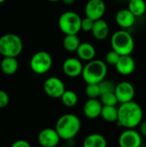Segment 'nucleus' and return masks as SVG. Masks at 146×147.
I'll list each match as a JSON object with an SVG mask.
<instances>
[{
	"instance_id": "obj_1",
	"label": "nucleus",
	"mask_w": 146,
	"mask_h": 147,
	"mask_svg": "<svg viewBox=\"0 0 146 147\" xmlns=\"http://www.w3.org/2000/svg\"><path fill=\"white\" fill-rule=\"evenodd\" d=\"M143 121V109L139 103L131 101L120 103L118 108L117 125L126 129H134Z\"/></svg>"
},
{
	"instance_id": "obj_2",
	"label": "nucleus",
	"mask_w": 146,
	"mask_h": 147,
	"mask_svg": "<svg viewBox=\"0 0 146 147\" xmlns=\"http://www.w3.org/2000/svg\"><path fill=\"white\" fill-rule=\"evenodd\" d=\"M55 129L61 140H70L74 139L81 129V121L73 114L61 115L56 121Z\"/></svg>"
},
{
	"instance_id": "obj_3",
	"label": "nucleus",
	"mask_w": 146,
	"mask_h": 147,
	"mask_svg": "<svg viewBox=\"0 0 146 147\" xmlns=\"http://www.w3.org/2000/svg\"><path fill=\"white\" fill-rule=\"evenodd\" d=\"M108 73L106 62L102 59H93L87 62L83 66L82 78L83 81L89 84H99L105 79Z\"/></svg>"
},
{
	"instance_id": "obj_4",
	"label": "nucleus",
	"mask_w": 146,
	"mask_h": 147,
	"mask_svg": "<svg viewBox=\"0 0 146 147\" xmlns=\"http://www.w3.org/2000/svg\"><path fill=\"white\" fill-rule=\"evenodd\" d=\"M23 43L15 34H5L0 37V55L3 57L17 58L22 52Z\"/></svg>"
},
{
	"instance_id": "obj_5",
	"label": "nucleus",
	"mask_w": 146,
	"mask_h": 147,
	"mask_svg": "<svg viewBox=\"0 0 146 147\" xmlns=\"http://www.w3.org/2000/svg\"><path fill=\"white\" fill-rule=\"evenodd\" d=\"M134 40L125 29H120L114 32L111 37V47L112 49L117 52L120 56L131 55L134 49Z\"/></svg>"
},
{
	"instance_id": "obj_6",
	"label": "nucleus",
	"mask_w": 146,
	"mask_h": 147,
	"mask_svg": "<svg viewBox=\"0 0 146 147\" xmlns=\"http://www.w3.org/2000/svg\"><path fill=\"white\" fill-rule=\"evenodd\" d=\"M82 18L74 11H65L59 18L58 25L60 31L65 35L77 34L81 30Z\"/></svg>"
},
{
	"instance_id": "obj_7",
	"label": "nucleus",
	"mask_w": 146,
	"mask_h": 147,
	"mask_svg": "<svg viewBox=\"0 0 146 147\" xmlns=\"http://www.w3.org/2000/svg\"><path fill=\"white\" fill-rule=\"evenodd\" d=\"M52 65V58L46 51H39L34 53L29 61L31 71L38 75L46 74L50 71Z\"/></svg>"
},
{
	"instance_id": "obj_8",
	"label": "nucleus",
	"mask_w": 146,
	"mask_h": 147,
	"mask_svg": "<svg viewBox=\"0 0 146 147\" xmlns=\"http://www.w3.org/2000/svg\"><path fill=\"white\" fill-rule=\"evenodd\" d=\"M43 89L46 96L51 98H60L65 91L64 82L57 77H50L46 78L43 84Z\"/></svg>"
},
{
	"instance_id": "obj_9",
	"label": "nucleus",
	"mask_w": 146,
	"mask_h": 147,
	"mask_svg": "<svg viewBox=\"0 0 146 147\" xmlns=\"http://www.w3.org/2000/svg\"><path fill=\"white\" fill-rule=\"evenodd\" d=\"M85 16L97 21L102 19L106 12V3L103 0H89L84 8Z\"/></svg>"
},
{
	"instance_id": "obj_10",
	"label": "nucleus",
	"mask_w": 146,
	"mask_h": 147,
	"mask_svg": "<svg viewBox=\"0 0 146 147\" xmlns=\"http://www.w3.org/2000/svg\"><path fill=\"white\" fill-rule=\"evenodd\" d=\"M120 147H141L142 135L135 129H126L119 137Z\"/></svg>"
},
{
	"instance_id": "obj_11",
	"label": "nucleus",
	"mask_w": 146,
	"mask_h": 147,
	"mask_svg": "<svg viewBox=\"0 0 146 147\" xmlns=\"http://www.w3.org/2000/svg\"><path fill=\"white\" fill-rule=\"evenodd\" d=\"M114 93L117 96L118 102L120 103H125L133 101L135 96V89L131 83L122 81L116 84Z\"/></svg>"
},
{
	"instance_id": "obj_12",
	"label": "nucleus",
	"mask_w": 146,
	"mask_h": 147,
	"mask_svg": "<svg viewBox=\"0 0 146 147\" xmlns=\"http://www.w3.org/2000/svg\"><path fill=\"white\" fill-rule=\"evenodd\" d=\"M38 142L42 147H58L61 138L54 128H44L38 134Z\"/></svg>"
},
{
	"instance_id": "obj_13",
	"label": "nucleus",
	"mask_w": 146,
	"mask_h": 147,
	"mask_svg": "<svg viewBox=\"0 0 146 147\" xmlns=\"http://www.w3.org/2000/svg\"><path fill=\"white\" fill-rule=\"evenodd\" d=\"M83 63L81 59L77 58H68L63 62L62 69L64 73L69 78H77L82 76L83 70Z\"/></svg>"
},
{
	"instance_id": "obj_14",
	"label": "nucleus",
	"mask_w": 146,
	"mask_h": 147,
	"mask_svg": "<svg viewBox=\"0 0 146 147\" xmlns=\"http://www.w3.org/2000/svg\"><path fill=\"white\" fill-rule=\"evenodd\" d=\"M103 105L102 104L101 101L98 100L97 98L95 99H88L83 108V111L84 115L88 119H96L101 116L102 109Z\"/></svg>"
},
{
	"instance_id": "obj_15",
	"label": "nucleus",
	"mask_w": 146,
	"mask_h": 147,
	"mask_svg": "<svg viewBox=\"0 0 146 147\" xmlns=\"http://www.w3.org/2000/svg\"><path fill=\"white\" fill-rule=\"evenodd\" d=\"M136 68V63L134 59L131 55L120 56L118 63L115 65L116 71L123 76H128L133 73Z\"/></svg>"
},
{
	"instance_id": "obj_16",
	"label": "nucleus",
	"mask_w": 146,
	"mask_h": 147,
	"mask_svg": "<svg viewBox=\"0 0 146 147\" xmlns=\"http://www.w3.org/2000/svg\"><path fill=\"white\" fill-rule=\"evenodd\" d=\"M136 18L137 17L128 9H122L115 15L116 23L123 29L132 28L136 22Z\"/></svg>"
},
{
	"instance_id": "obj_17",
	"label": "nucleus",
	"mask_w": 146,
	"mask_h": 147,
	"mask_svg": "<svg viewBox=\"0 0 146 147\" xmlns=\"http://www.w3.org/2000/svg\"><path fill=\"white\" fill-rule=\"evenodd\" d=\"M91 33L95 39L98 40H105L109 34L108 23L104 19H99L97 21H95V24Z\"/></svg>"
},
{
	"instance_id": "obj_18",
	"label": "nucleus",
	"mask_w": 146,
	"mask_h": 147,
	"mask_svg": "<svg viewBox=\"0 0 146 147\" xmlns=\"http://www.w3.org/2000/svg\"><path fill=\"white\" fill-rule=\"evenodd\" d=\"M96 51L95 47L89 42L81 43L77 50V54L78 59L86 62L93 60L96 56Z\"/></svg>"
},
{
	"instance_id": "obj_19",
	"label": "nucleus",
	"mask_w": 146,
	"mask_h": 147,
	"mask_svg": "<svg viewBox=\"0 0 146 147\" xmlns=\"http://www.w3.org/2000/svg\"><path fill=\"white\" fill-rule=\"evenodd\" d=\"M19 68V63L16 58L13 57H3V59L0 63V69L2 72L5 75H13L15 74Z\"/></svg>"
},
{
	"instance_id": "obj_20",
	"label": "nucleus",
	"mask_w": 146,
	"mask_h": 147,
	"mask_svg": "<svg viewBox=\"0 0 146 147\" xmlns=\"http://www.w3.org/2000/svg\"><path fill=\"white\" fill-rule=\"evenodd\" d=\"M106 138L101 134H91L83 140V147H107Z\"/></svg>"
},
{
	"instance_id": "obj_21",
	"label": "nucleus",
	"mask_w": 146,
	"mask_h": 147,
	"mask_svg": "<svg viewBox=\"0 0 146 147\" xmlns=\"http://www.w3.org/2000/svg\"><path fill=\"white\" fill-rule=\"evenodd\" d=\"M136 17H140L146 12V3L145 0H129L127 8Z\"/></svg>"
},
{
	"instance_id": "obj_22",
	"label": "nucleus",
	"mask_w": 146,
	"mask_h": 147,
	"mask_svg": "<svg viewBox=\"0 0 146 147\" xmlns=\"http://www.w3.org/2000/svg\"><path fill=\"white\" fill-rule=\"evenodd\" d=\"M80 44V39L77 34L65 35L63 40V47L67 52H77Z\"/></svg>"
},
{
	"instance_id": "obj_23",
	"label": "nucleus",
	"mask_w": 146,
	"mask_h": 147,
	"mask_svg": "<svg viewBox=\"0 0 146 147\" xmlns=\"http://www.w3.org/2000/svg\"><path fill=\"white\" fill-rule=\"evenodd\" d=\"M101 117L107 122H117L118 108H116V106H103L101 113Z\"/></svg>"
},
{
	"instance_id": "obj_24",
	"label": "nucleus",
	"mask_w": 146,
	"mask_h": 147,
	"mask_svg": "<svg viewBox=\"0 0 146 147\" xmlns=\"http://www.w3.org/2000/svg\"><path fill=\"white\" fill-rule=\"evenodd\" d=\"M60 99L62 103L66 108H73L77 104L78 102V96L77 93L73 90H65Z\"/></svg>"
},
{
	"instance_id": "obj_25",
	"label": "nucleus",
	"mask_w": 146,
	"mask_h": 147,
	"mask_svg": "<svg viewBox=\"0 0 146 147\" xmlns=\"http://www.w3.org/2000/svg\"><path fill=\"white\" fill-rule=\"evenodd\" d=\"M100 101L103 106H116L119 102L114 92H108L101 95Z\"/></svg>"
},
{
	"instance_id": "obj_26",
	"label": "nucleus",
	"mask_w": 146,
	"mask_h": 147,
	"mask_svg": "<svg viewBox=\"0 0 146 147\" xmlns=\"http://www.w3.org/2000/svg\"><path fill=\"white\" fill-rule=\"evenodd\" d=\"M85 94L89 99L98 98L101 96V91L98 84H89L85 88Z\"/></svg>"
},
{
	"instance_id": "obj_27",
	"label": "nucleus",
	"mask_w": 146,
	"mask_h": 147,
	"mask_svg": "<svg viewBox=\"0 0 146 147\" xmlns=\"http://www.w3.org/2000/svg\"><path fill=\"white\" fill-rule=\"evenodd\" d=\"M98 84H99L101 95L105 94V93H108V92H114L115 87H116V84H114V82H112L110 80H107V79L102 80Z\"/></svg>"
},
{
	"instance_id": "obj_28",
	"label": "nucleus",
	"mask_w": 146,
	"mask_h": 147,
	"mask_svg": "<svg viewBox=\"0 0 146 147\" xmlns=\"http://www.w3.org/2000/svg\"><path fill=\"white\" fill-rule=\"evenodd\" d=\"M120 58V55L117 52H115L114 50L112 49L111 51H109V52L106 54L105 61H106V64L115 66L116 64L118 63Z\"/></svg>"
},
{
	"instance_id": "obj_29",
	"label": "nucleus",
	"mask_w": 146,
	"mask_h": 147,
	"mask_svg": "<svg viewBox=\"0 0 146 147\" xmlns=\"http://www.w3.org/2000/svg\"><path fill=\"white\" fill-rule=\"evenodd\" d=\"M95 24V21L85 16L84 18H82V23H81V30L84 32H91L93 29Z\"/></svg>"
},
{
	"instance_id": "obj_30",
	"label": "nucleus",
	"mask_w": 146,
	"mask_h": 147,
	"mask_svg": "<svg viewBox=\"0 0 146 147\" xmlns=\"http://www.w3.org/2000/svg\"><path fill=\"white\" fill-rule=\"evenodd\" d=\"M9 102V95L4 91L0 90V109L5 108Z\"/></svg>"
},
{
	"instance_id": "obj_31",
	"label": "nucleus",
	"mask_w": 146,
	"mask_h": 147,
	"mask_svg": "<svg viewBox=\"0 0 146 147\" xmlns=\"http://www.w3.org/2000/svg\"><path fill=\"white\" fill-rule=\"evenodd\" d=\"M10 147H32L31 145L24 140H18L15 141Z\"/></svg>"
},
{
	"instance_id": "obj_32",
	"label": "nucleus",
	"mask_w": 146,
	"mask_h": 147,
	"mask_svg": "<svg viewBox=\"0 0 146 147\" xmlns=\"http://www.w3.org/2000/svg\"><path fill=\"white\" fill-rule=\"evenodd\" d=\"M139 134L142 135V137H146V121H142L141 123L139 125Z\"/></svg>"
},
{
	"instance_id": "obj_33",
	"label": "nucleus",
	"mask_w": 146,
	"mask_h": 147,
	"mask_svg": "<svg viewBox=\"0 0 146 147\" xmlns=\"http://www.w3.org/2000/svg\"><path fill=\"white\" fill-rule=\"evenodd\" d=\"M62 2L66 5H71L74 3V0H62Z\"/></svg>"
},
{
	"instance_id": "obj_34",
	"label": "nucleus",
	"mask_w": 146,
	"mask_h": 147,
	"mask_svg": "<svg viewBox=\"0 0 146 147\" xmlns=\"http://www.w3.org/2000/svg\"><path fill=\"white\" fill-rule=\"evenodd\" d=\"M48 2H52V3H55V2H59V1H62V0H46Z\"/></svg>"
},
{
	"instance_id": "obj_35",
	"label": "nucleus",
	"mask_w": 146,
	"mask_h": 147,
	"mask_svg": "<svg viewBox=\"0 0 146 147\" xmlns=\"http://www.w3.org/2000/svg\"><path fill=\"white\" fill-rule=\"evenodd\" d=\"M5 1H6V0H0V4H1V3H3Z\"/></svg>"
},
{
	"instance_id": "obj_36",
	"label": "nucleus",
	"mask_w": 146,
	"mask_h": 147,
	"mask_svg": "<svg viewBox=\"0 0 146 147\" xmlns=\"http://www.w3.org/2000/svg\"><path fill=\"white\" fill-rule=\"evenodd\" d=\"M58 147H71V146H69L68 145H66V146H58Z\"/></svg>"
}]
</instances>
